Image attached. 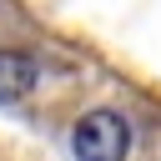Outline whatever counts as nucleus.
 Returning a JSON list of instances; mask_svg holds the SVG:
<instances>
[{
  "instance_id": "nucleus-2",
  "label": "nucleus",
  "mask_w": 161,
  "mask_h": 161,
  "mask_svg": "<svg viewBox=\"0 0 161 161\" xmlns=\"http://www.w3.org/2000/svg\"><path fill=\"white\" fill-rule=\"evenodd\" d=\"M40 86V60L30 50H0V101H20Z\"/></svg>"
},
{
  "instance_id": "nucleus-1",
  "label": "nucleus",
  "mask_w": 161,
  "mask_h": 161,
  "mask_svg": "<svg viewBox=\"0 0 161 161\" xmlns=\"http://www.w3.org/2000/svg\"><path fill=\"white\" fill-rule=\"evenodd\" d=\"M70 146H75L80 161H126V151H131V121L121 111H111V106H96V111H86L75 121Z\"/></svg>"
}]
</instances>
